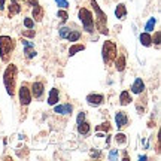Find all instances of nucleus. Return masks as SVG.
Instances as JSON below:
<instances>
[{
	"label": "nucleus",
	"mask_w": 161,
	"mask_h": 161,
	"mask_svg": "<svg viewBox=\"0 0 161 161\" xmlns=\"http://www.w3.org/2000/svg\"><path fill=\"white\" fill-rule=\"evenodd\" d=\"M104 102V96L103 94H88L86 96V103L90 104L91 108H98L102 106Z\"/></svg>",
	"instance_id": "12"
},
{
	"label": "nucleus",
	"mask_w": 161,
	"mask_h": 161,
	"mask_svg": "<svg viewBox=\"0 0 161 161\" xmlns=\"http://www.w3.org/2000/svg\"><path fill=\"white\" fill-rule=\"evenodd\" d=\"M6 0H0V12H3L5 11V8H6Z\"/></svg>",
	"instance_id": "35"
},
{
	"label": "nucleus",
	"mask_w": 161,
	"mask_h": 161,
	"mask_svg": "<svg viewBox=\"0 0 161 161\" xmlns=\"http://www.w3.org/2000/svg\"><path fill=\"white\" fill-rule=\"evenodd\" d=\"M24 25L25 29H35V19L33 18H24Z\"/></svg>",
	"instance_id": "28"
},
{
	"label": "nucleus",
	"mask_w": 161,
	"mask_h": 161,
	"mask_svg": "<svg viewBox=\"0 0 161 161\" xmlns=\"http://www.w3.org/2000/svg\"><path fill=\"white\" fill-rule=\"evenodd\" d=\"M114 66H115V69L118 72H124V69H125V66H127V54L124 49H121V54H116Z\"/></svg>",
	"instance_id": "10"
},
{
	"label": "nucleus",
	"mask_w": 161,
	"mask_h": 161,
	"mask_svg": "<svg viewBox=\"0 0 161 161\" xmlns=\"http://www.w3.org/2000/svg\"><path fill=\"white\" fill-rule=\"evenodd\" d=\"M70 27H67V25H63V27H60L58 29V36H60V39H67V36L70 35Z\"/></svg>",
	"instance_id": "23"
},
{
	"label": "nucleus",
	"mask_w": 161,
	"mask_h": 161,
	"mask_svg": "<svg viewBox=\"0 0 161 161\" xmlns=\"http://www.w3.org/2000/svg\"><path fill=\"white\" fill-rule=\"evenodd\" d=\"M36 55H37V51L35 45H24V57L27 60H33Z\"/></svg>",
	"instance_id": "18"
},
{
	"label": "nucleus",
	"mask_w": 161,
	"mask_h": 161,
	"mask_svg": "<svg viewBox=\"0 0 161 161\" xmlns=\"http://www.w3.org/2000/svg\"><path fill=\"white\" fill-rule=\"evenodd\" d=\"M55 3H57L61 9H67V8H69V2H67V0H55Z\"/></svg>",
	"instance_id": "31"
},
{
	"label": "nucleus",
	"mask_w": 161,
	"mask_h": 161,
	"mask_svg": "<svg viewBox=\"0 0 161 161\" xmlns=\"http://www.w3.org/2000/svg\"><path fill=\"white\" fill-rule=\"evenodd\" d=\"M30 92H31V97L36 100H40L45 94V82L43 80H35L30 84Z\"/></svg>",
	"instance_id": "7"
},
{
	"label": "nucleus",
	"mask_w": 161,
	"mask_h": 161,
	"mask_svg": "<svg viewBox=\"0 0 161 161\" xmlns=\"http://www.w3.org/2000/svg\"><path fill=\"white\" fill-rule=\"evenodd\" d=\"M73 112V104L72 103H61V104H54V114L63 116H70Z\"/></svg>",
	"instance_id": "8"
},
{
	"label": "nucleus",
	"mask_w": 161,
	"mask_h": 161,
	"mask_svg": "<svg viewBox=\"0 0 161 161\" xmlns=\"http://www.w3.org/2000/svg\"><path fill=\"white\" fill-rule=\"evenodd\" d=\"M84 49H85V45H82V43H76V42H75V43L69 48V55H70V57H73L76 52L84 51Z\"/></svg>",
	"instance_id": "22"
},
{
	"label": "nucleus",
	"mask_w": 161,
	"mask_h": 161,
	"mask_svg": "<svg viewBox=\"0 0 161 161\" xmlns=\"http://www.w3.org/2000/svg\"><path fill=\"white\" fill-rule=\"evenodd\" d=\"M118 158V149H112L109 154V160H116Z\"/></svg>",
	"instance_id": "33"
},
{
	"label": "nucleus",
	"mask_w": 161,
	"mask_h": 161,
	"mask_svg": "<svg viewBox=\"0 0 161 161\" xmlns=\"http://www.w3.org/2000/svg\"><path fill=\"white\" fill-rule=\"evenodd\" d=\"M43 15H45L43 8H42L39 3H36V5L33 6V19H35V21H37V23H40V21L43 19Z\"/></svg>",
	"instance_id": "15"
},
{
	"label": "nucleus",
	"mask_w": 161,
	"mask_h": 161,
	"mask_svg": "<svg viewBox=\"0 0 161 161\" xmlns=\"http://www.w3.org/2000/svg\"><path fill=\"white\" fill-rule=\"evenodd\" d=\"M57 17L60 18L61 21H67V19H69V14H67L66 9H60V11L57 12Z\"/></svg>",
	"instance_id": "27"
},
{
	"label": "nucleus",
	"mask_w": 161,
	"mask_h": 161,
	"mask_svg": "<svg viewBox=\"0 0 161 161\" xmlns=\"http://www.w3.org/2000/svg\"><path fill=\"white\" fill-rule=\"evenodd\" d=\"M18 2H19V3H21V2H24V3H25V2H27V0H18Z\"/></svg>",
	"instance_id": "36"
},
{
	"label": "nucleus",
	"mask_w": 161,
	"mask_h": 161,
	"mask_svg": "<svg viewBox=\"0 0 161 161\" xmlns=\"http://www.w3.org/2000/svg\"><path fill=\"white\" fill-rule=\"evenodd\" d=\"M78 17H79L80 23H82V27L85 30V33L88 35H92L94 31H96V25H94V17H92V12L90 9H86L85 6H82L79 8V11H78Z\"/></svg>",
	"instance_id": "4"
},
{
	"label": "nucleus",
	"mask_w": 161,
	"mask_h": 161,
	"mask_svg": "<svg viewBox=\"0 0 161 161\" xmlns=\"http://www.w3.org/2000/svg\"><path fill=\"white\" fill-rule=\"evenodd\" d=\"M115 15H116V18H119V19H125V17H127V8H125V5L119 3V5L116 6Z\"/></svg>",
	"instance_id": "20"
},
{
	"label": "nucleus",
	"mask_w": 161,
	"mask_h": 161,
	"mask_svg": "<svg viewBox=\"0 0 161 161\" xmlns=\"http://www.w3.org/2000/svg\"><path fill=\"white\" fill-rule=\"evenodd\" d=\"M17 42L11 36H0V58L3 63H9L12 57V52L15 51Z\"/></svg>",
	"instance_id": "3"
},
{
	"label": "nucleus",
	"mask_w": 161,
	"mask_h": 161,
	"mask_svg": "<svg viewBox=\"0 0 161 161\" xmlns=\"http://www.w3.org/2000/svg\"><path fill=\"white\" fill-rule=\"evenodd\" d=\"M21 36H23V37H35L36 31H35V30H31V29L23 30V31H21Z\"/></svg>",
	"instance_id": "29"
},
{
	"label": "nucleus",
	"mask_w": 161,
	"mask_h": 161,
	"mask_svg": "<svg viewBox=\"0 0 161 161\" xmlns=\"http://www.w3.org/2000/svg\"><path fill=\"white\" fill-rule=\"evenodd\" d=\"M118 54V46L114 40H106L102 48V55H103V61L106 66H112Z\"/></svg>",
	"instance_id": "5"
},
{
	"label": "nucleus",
	"mask_w": 161,
	"mask_h": 161,
	"mask_svg": "<svg viewBox=\"0 0 161 161\" xmlns=\"http://www.w3.org/2000/svg\"><path fill=\"white\" fill-rule=\"evenodd\" d=\"M152 36H151V33H148V31H143L142 35L139 36V40H140V43L143 46H146V48H149V46H152V39H151Z\"/></svg>",
	"instance_id": "19"
},
{
	"label": "nucleus",
	"mask_w": 161,
	"mask_h": 161,
	"mask_svg": "<svg viewBox=\"0 0 161 161\" xmlns=\"http://www.w3.org/2000/svg\"><path fill=\"white\" fill-rule=\"evenodd\" d=\"M131 102H133V97H131V94H130V91H127V90L121 91V94H119V104L121 106H127V104H130Z\"/></svg>",
	"instance_id": "17"
},
{
	"label": "nucleus",
	"mask_w": 161,
	"mask_h": 161,
	"mask_svg": "<svg viewBox=\"0 0 161 161\" xmlns=\"http://www.w3.org/2000/svg\"><path fill=\"white\" fill-rule=\"evenodd\" d=\"M110 128H112V127H110V124H109V122H108V121H106V122H102L100 125H97V127H96V133H97V131H104V133H109V131H110Z\"/></svg>",
	"instance_id": "25"
},
{
	"label": "nucleus",
	"mask_w": 161,
	"mask_h": 161,
	"mask_svg": "<svg viewBox=\"0 0 161 161\" xmlns=\"http://www.w3.org/2000/svg\"><path fill=\"white\" fill-rule=\"evenodd\" d=\"M160 36H161V33L158 31V30H157L155 33H154V37H151V39H152V42L155 43L157 48H160Z\"/></svg>",
	"instance_id": "30"
},
{
	"label": "nucleus",
	"mask_w": 161,
	"mask_h": 161,
	"mask_svg": "<svg viewBox=\"0 0 161 161\" xmlns=\"http://www.w3.org/2000/svg\"><path fill=\"white\" fill-rule=\"evenodd\" d=\"M131 92L133 94H142L145 92V82L142 80V78H136L131 85Z\"/></svg>",
	"instance_id": "13"
},
{
	"label": "nucleus",
	"mask_w": 161,
	"mask_h": 161,
	"mask_svg": "<svg viewBox=\"0 0 161 161\" xmlns=\"http://www.w3.org/2000/svg\"><path fill=\"white\" fill-rule=\"evenodd\" d=\"M6 8H8V17L9 18L18 15L21 12V9H23V6H21V3L18 0H9V3H8Z\"/></svg>",
	"instance_id": "11"
},
{
	"label": "nucleus",
	"mask_w": 161,
	"mask_h": 161,
	"mask_svg": "<svg viewBox=\"0 0 161 161\" xmlns=\"http://www.w3.org/2000/svg\"><path fill=\"white\" fill-rule=\"evenodd\" d=\"M155 24H157V18H149L148 19V23H146V25H145V30L148 31V33H151V31H154V27H155Z\"/></svg>",
	"instance_id": "24"
},
{
	"label": "nucleus",
	"mask_w": 161,
	"mask_h": 161,
	"mask_svg": "<svg viewBox=\"0 0 161 161\" xmlns=\"http://www.w3.org/2000/svg\"><path fill=\"white\" fill-rule=\"evenodd\" d=\"M82 37V31L80 30H72L70 31V35L67 36V40L69 42H72V43H75V42H78V40Z\"/></svg>",
	"instance_id": "21"
},
{
	"label": "nucleus",
	"mask_w": 161,
	"mask_h": 161,
	"mask_svg": "<svg viewBox=\"0 0 161 161\" xmlns=\"http://www.w3.org/2000/svg\"><path fill=\"white\" fill-rule=\"evenodd\" d=\"M90 155H91V157H94V158H100V157H102V154H100V152H98L97 149H92V151H91V154H90Z\"/></svg>",
	"instance_id": "34"
},
{
	"label": "nucleus",
	"mask_w": 161,
	"mask_h": 161,
	"mask_svg": "<svg viewBox=\"0 0 161 161\" xmlns=\"http://www.w3.org/2000/svg\"><path fill=\"white\" fill-rule=\"evenodd\" d=\"M58 102H60V90L54 86L51 91H49V96H48V104H49V106H54V104H57Z\"/></svg>",
	"instance_id": "14"
},
{
	"label": "nucleus",
	"mask_w": 161,
	"mask_h": 161,
	"mask_svg": "<svg viewBox=\"0 0 161 161\" xmlns=\"http://www.w3.org/2000/svg\"><path fill=\"white\" fill-rule=\"evenodd\" d=\"M78 133L80 136H88L91 133V124L88 121H82L80 124H78Z\"/></svg>",
	"instance_id": "16"
},
{
	"label": "nucleus",
	"mask_w": 161,
	"mask_h": 161,
	"mask_svg": "<svg viewBox=\"0 0 161 161\" xmlns=\"http://www.w3.org/2000/svg\"><path fill=\"white\" fill-rule=\"evenodd\" d=\"M85 116H86V114L84 110H80L79 114H78V118H76V124H80L82 121H85Z\"/></svg>",
	"instance_id": "32"
},
{
	"label": "nucleus",
	"mask_w": 161,
	"mask_h": 161,
	"mask_svg": "<svg viewBox=\"0 0 161 161\" xmlns=\"http://www.w3.org/2000/svg\"><path fill=\"white\" fill-rule=\"evenodd\" d=\"M115 142L118 145H125L127 143V136L124 134V133H118L115 136Z\"/></svg>",
	"instance_id": "26"
},
{
	"label": "nucleus",
	"mask_w": 161,
	"mask_h": 161,
	"mask_svg": "<svg viewBox=\"0 0 161 161\" xmlns=\"http://www.w3.org/2000/svg\"><path fill=\"white\" fill-rule=\"evenodd\" d=\"M18 98H19V104L21 108H27L30 103H31V92H30V84L29 82H23L19 90H18Z\"/></svg>",
	"instance_id": "6"
},
{
	"label": "nucleus",
	"mask_w": 161,
	"mask_h": 161,
	"mask_svg": "<svg viewBox=\"0 0 161 161\" xmlns=\"http://www.w3.org/2000/svg\"><path fill=\"white\" fill-rule=\"evenodd\" d=\"M115 124H116V127H118V130H122V128H125V127L130 124V119H128L127 112H124V110H118V112H116Z\"/></svg>",
	"instance_id": "9"
},
{
	"label": "nucleus",
	"mask_w": 161,
	"mask_h": 161,
	"mask_svg": "<svg viewBox=\"0 0 161 161\" xmlns=\"http://www.w3.org/2000/svg\"><path fill=\"white\" fill-rule=\"evenodd\" d=\"M17 75H18V69L15 64L8 63L5 73H3V84H5L6 92L14 97L15 92H17Z\"/></svg>",
	"instance_id": "1"
},
{
	"label": "nucleus",
	"mask_w": 161,
	"mask_h": 161,
	"mask_svg": "<svg viewBox=\"0 0 161 161\" xmlns=\"http://www.w3.org/2000/svg\"><path fill=\"white\" fill-rule=\"evenodd\" d=\"M92 6V11H94V25H96V30H98V33L100 35H104L108 36L109 35V30H108V17H106V14H104L102 9H100V6L97 5V2L96 0H88Z\"/></svg>",
	"instance_id": "2"
}]
</instances>
